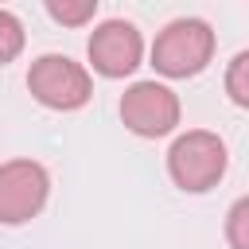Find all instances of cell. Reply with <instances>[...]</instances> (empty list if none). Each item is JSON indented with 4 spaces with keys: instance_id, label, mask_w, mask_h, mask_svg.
Returning a JSON list of instances; mask_svg holds the SVG:
<instances>
[{
    "instance_id": "obj_1",
    "label": "cell",
    "mask_w": 249,
    "mask_h": 249,
    "mask_svg": "<svg viewBox=\"0 0 249 249\" xmlns=\"http://www.w3.org/2000/svg\"><path fill=\"white\" fill-rule=\"evenodd\" d=\"M226 163H230L226 144L218 140V132H206V128H191L175 136V144L167 148V175L175 179L179 191H191V195L210 191L226 175Z\"/></svg>"
},
{
    "instance_id": "obj_2",
    "label": "cell",
    "mask_w": 249,
    "mask_h": 249,
    "mask_svg": "<svg viewBox=\"0 0 249 249\" xmlns=\"http://www.w3.org/2000/svg\"><path fill=\"white\" fill-rule=\"evenodd\" d=\"M214 58V31L206 19H171L152 43V66L163 78H191Z\"/></svg>"
},
{
    "instance_id": "obj_3",
    "label": "cell",
    "mask_w": 249,
    "mask_h": 249,
    "mask_svg": "<svg viewBox=\"0 0 249 249\" xmlns=\"http://www.w3.org/2000/svg\"><path fill=\"white\" fill-rule=\"evenodd\" d=\"M27 89L39 105L70 113V109H82L89 101L93 82H89V70L66 54H39L27 70Z\"/></svg>"
},
{
    "instance_id": "obj_4",
    "label": "cell",
    "mask_w": 249,
    "mask_h": 249,
    "mask_svg": "<svg viewBox=\"0 0 249 249\" xmlns=\"http://www.w3.org/2000/svg\"><path fill=\"white\" fill-rule=\"evenodd\" d=\"M51 195L47 167L35 160H8L0 163V226L31 222Z\"/></svg>"
},
{
    "instance_id": "obj_5",
    "label": "cell",
    "mask_w": 249,
    "mask_h": 249,
    "mask_svg": "<svg viewBox=\"0 0 249 249\" xmlns=\"http://www.w3.org/2000/svg\"><path fill=\"white\" fill-rule=\"evenodd\" d=\"M121 121L136 136H167L179 124V97L163 82H132L121 97Z\"/></svg>"
},
{
    "instance_id": "obj_6",
    "label": "cell",
    "mask_w": 249,
    "mask_h": 249,
    "mask_svg": "<svg viewBox=\"0 0 249 249\" xmlns=\"http://www.w3.org/2000/svg\"><path fill=\"white\" fill-rule=\"evenodd\" d=\"M86 54H89V62H93V70L101 78H124V74H132L140 66L144 39H140L136 23H128V19H105V23L93 27Z\"/></svg>"
},
{
    "instance_id": "obj_7",
    "label": "cell",
    "mask_w": 249,
    "mask_h": 249,
    "mask_svg": "<svg viewBox=\"0 0 249 249\" xmlns=\"http://www.w3.org/2000/svg\"><path fill=\"white\" fill-rule=\"evenodd\" d=\"M51 19L62 23V27H86L97 12V0H43Z\"/></svg>"
},
{
    "instance_id": "obj_8",
    "label": "cell",
    "mask_w": 249,
    "mask_h": 249,
    "mask_svg": "<svg viewBox=\"0 0 249 249\" xmlns=\"http://www.w3.org/2000/svg\"><path fill=\"white\" fill-rule=\"evenodd\" d=\"M226 93L233 105H249V51H237L230 58V70H226Z\"/></svg>"
},
{
    "instance_id": "obj_9",
    "label": "cell",
    "mask_w": 249,
    "mask_h": 249,
    "mask_svg": "<svg viewBox=\"0 0 249 249\" xmlns=\"http://www.w3.org/2000/svg\"><path fill=\"white\" fill-rule=\"evenodd\" d=\"M19 51H23V23L0 8V66H8Z\"/></svg>"
},
{
    "instance_id": "obj_10",
    "label": "cell",
    "mask_w": 249,
    "mask_h": 249,
    "mask_svg": "<svg viewBox=\"0 0 249 249\" xmlns=\"http://www.w3.org/2000/svg\"><path fill=\"white\" fill-rule=\"evenodd\" d=\"M226 237H230V249H249V198H237L230 206Z\"/></svg>"
},
{
    "instance_id": "obj_11",
    "label": "cell",
    "mask_w": 249,
    "mask_h": 249,
    "mask_svg": "<svg viewBox=\"0 0 249 249\" xmlns=\"http://www.w3.org/2000/svg\"><path fill=\"white\" fill-rule=\"evenodd\" d=\"M0 4H4V0H0Z\"/></svg>"
}]
</instances>
